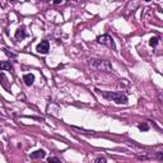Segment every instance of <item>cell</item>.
I'll return each mask as SVG.
<instances>
[{
    "instance_id": "6da1fadb",
    "label": "cell",
    "mask_w": 163,
    "mask_h": 163,
    "mask_svg": "<svg viewBox=\"0 0 163 163\" xmlns=\"http://www.w3.org/2000/svg\"><path fill=\"white\" fill-rule=\"evenodd\" d=\"M99 94H102L103 98L110 99V101L116 102L117 105H126L128 103V96L124 92H101L98 89H96Z\"/></svg>"
},
{
    "instance_id": "7a4b0ae2",
    "label": "cell",
    "mask_w": 163,
    "mask_h": 163,
    "mask_svg": "<svg viewBox=\"0 0 163 163\" xmlns=\"http://www.w3.org/2000/svg\"><path fill=\"white\" fill-rule=\"evenodd\" d=\"M88 64H89L91 68L97 69V70H102V72H111V69H112V66H111V64L108 61L99 60V59H91V60L88 61Z\"/></svg>"
},
{
    "instance_id": "3957f363",
    "label": "cell",
    "mask_w": 163,
    "mask_h": 163,
    "mask_svg": "<svg viewBox=\"0 0 163 163\" xmlns=\"http://www.w3.org/2000/svg\"><path fill=\"white\" fill-rule=\"evenodd\" d=\"M97 41H98L99 43H102V45H106L107 47H110V49L116 50V43H115L113 38H112V37H111L110 35L98 36V37H97Z\"/></svg>"
},
{
    "instance_id": "277c9868",
    "label": "cell",
    "mask_w": 163,
    "mask_h": 163,
    "mask_svg": "<svg viewBox=\"0 0 163 163\" xmlns=\"http://www.w3.org/2000/svg\"><path fill=\"white\" fill-rule=\"evenodd\" d=\"M36 50H37V52H40V54H47L49 52V50H50V43H49V41H41V42L37 45L36 47Z\"/></svg>"
},
{
    "instance_id": "5b68a950",
    "label": "cell",
    "mask_w": 163,
    "mask_h": 163,
    "mask_svg": "<svg viewBox=\"0 0 163 163\" xmlns=\"http://www.w3.org/2000/svg\"><path fill=\"white\" fill-rule=\"evenodd\" d=\"M27 36H28V35H27V32H26L24 27H21V28H18L17 31H16V40H17V41L23 40V38H26Z\"/></svg>"
},
{
    "instance_id": "8992f818",
    "label": "cell",
    "mask_w": 163,
    "mask_h": 163,
    "mask_svg": "<svg viewBox=\"0 0 163 163\" xmlns=\"http://www.w3.org/2000/svg\"><path fill=\"white\" fill-rule=\"evenodd\" d=\"M29 157H31L32 159H42V158L46 157V153H45V150H43V149H38V150L33 152V153H31Z\"/></svg>"
},
{
    "instance_id": "52a82bcc",
    "label": "cell",
    "mask_w": 163,
    "mask_h": 163,
    "mask_svg": "<svg viewBox=\"0 0 163 163\" xmlns=\"http://www.w3.org/2000/svg\"><path fill=\"white\" fill-rule=\"evenodd\" d=\"M23 80H24L26 86H32V84H33V82H35V75H33V74H31V73L24 74Z\"/></svg>"
},
{
    "instance_id": "ba28073f",
    "label": "cell",
    "mask_w": 163,
    "mask_h": 163,
    "mask_svg": "<svg viewBox=\"0 0 163 163\" xmlns=\"http://www.w3.org/2000/svg\"><path fill=\"white\" fill-rule=\"evenodd\" d=\"M13 65L10 61H0V70H12Z\"/></svg>"
},
{
    "instance_id": "9c48e42d",
    "label": "cell",
    "mask_w": 163,
    "mask_h": 163,
    "mask_svg": "<svg viewBox=\"0 0 163 163\" xmlns=\"http://www.w3.org/2000/svg\"><path fill=\"white\" fill-rule=\"evenodd\" d=\"M158 42H159V38L158 37H152V38L149 40V45L152 46V47H155L158 45Z\"/></svg>"
},
{
    "instance_id": "30bf717a",
    "label": "cell",
    "mask_w": 163,
    "mask_h": 163,
    "mask_svg": "<svg viewBox=\"0 0 163 163\" xmlns=\"http://www.w3.org/2000/svg\"><path fill=\"white\" fill-rule=\"evenodd\" d=\"M138 128H139V130H142V131H148V130H149V125L145 124V122H143V124H139Z\"/></svg>"
},
{
    "instance_id": "8fae6325",
    "label": "cell",
    "mask_w": 163,
    "mask_h": 163,
    "mask_svg": "<svg viewBox=\"0 0 163 163\" xmlns=\"http://www.w3.org/2000/svg\"><path fill=\"white\" fill-rule=\"evenodd\" d=\"M47 162L49 163H61V161L57 157H50L49 159H47Z\"/></svg>"
},
{
    "instance_id": "7c38bea8",
    "label": "cell",
    "mask_w": 163,
    "mask_h": 163,
    "mask_svg": "<svg viewBox=\"0 0 163 163\" xmlns=\"http://www.w3.org/2000/svg\"><path fill=\"white\" fill-rule=\"evenodd\" d=\"M94 163H107V161H106L105 157H98V158L94 161Z\"/></svg>"
},
{
    "instance_id": "4fadbf2b",
    "label": "cell",
    "mask_w": 163,
    "mask_h": 163,
    "mask_svg": "<svg viewBox=\"0 0 163 163\" xmlns=\"http://www.w3.org/2000/svg\"><path fill=\"white\" fill-rule=\"evenodd\" d=\"M4 52H5L6 55H8V56H10V57H16V54H12V52H9V51L6 50V49H4Z\"/></svg>"
},
{
    "instance_id": "5bb4252c",
    "label": "cell",
    "mask_w": 163,
    "mask_h": 163,
    "mask_svg": "<svg viewBox=\"0 0 163 163\" xmlns=\"http://www.w3.org/2000/svg\"><path fill=\"white\" fill-rule=\"evenodd\" d=\"M54 3H55V4H61V3H62V1H61V0H55V1H54Z\"/></svg>"
}]
</instances>
